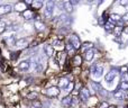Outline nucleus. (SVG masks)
I'll return each mask as SVG.
<instances>
[{
	"label": "nucleus",
	"instance_id": "nucleus-41",
	"mask_svg": "<svg viewBox=\"0 0 128 108\" xmlns=\"http://www.w3.org/2000/svg\"><path fill=\"white\" fill-rule=\"evenodd\" d=\"M104 1V0H99V1H98V6H100V5H101Z\"/></svg>",
	"mask_w": 128,
	"mask_h": 108
},
{
	"label": "nucleus",
	"instance_id": "nucleus-40",
	"mask_svg": "<svg viewBox=\"0 0 128 108\" xmlns=\"http://www.w3.org/2000/svg\"><path fill=\"white\" fill-rule=\"evenodd\" d=\"M124 32H125V33H126L127 35H128V26H127V27H125V28H124Z\"/></svg>",
	"mask_w": 128,
	"mask_h": 108
},
{
	"label": "nucleus",
	"instance_id": "nucleus-36",
	"mask_svg": "<svg viewBox=\"0 0 128 108\" xmlns=\"http://www.w3.org/2000/svg\"><path fill=\"white\" fill-rule=\"evenodd\" d=\"M0 15H6V9H4V5L0 6Z\"/></svg>",
	"mask_w": 128,
	"mask_h": 108
},
{
	"label": "nucleus",
	"instance_id": "nucleus-8",
	"mask_svg": "<svg viewBox=\"0 0 128 108\" xmlns=\"http://www.w3.org/2000/svg\"><path fill=\"white\" fill-rule=\"evenodd\" d=\"M30 65H32V62L29 61V60H24V61H22L19 63L18 69H19L20 71H27L30 69Z\"/></svg>",
	"mask_w": 128,
	"mask_h": 108
},
{
	"label": "nucleus",
	"instance_id": "nucleus-42",
	"mask_svg": "<svg viewBox=\"0 0 128 108\" xmlns=\"http://www.w3.org/2000/svg\"><path fill=\"white\" fill-rule=\"evenodd\" d=\"M109 108H117L116 106H112V105H111V106H109Z\"/></svg>",
	"mask_w": 128,
	"mask_h": 108
},
{
	"label": "nucleus",
	"instance_id": "nucleus-23",
	"mask_svg": "<svg viewBox=\"0 0 128 108\" xmlns=\"http://www.w3.org/2000/svg\"><path fill=\"white\" fill-rule=\"evenodd\" d=\"M81 63H82L81 55H79V54L74 55V56H73V64H74L75 66H79V65H81Z\"/></svg>",
	"mask_w": 128,
	"mask_h": 108
},
{
	"label": "nucleus",
	"instance_id": "nucleus-24",
	"mask_svg": "<svg viewBox=\"0 0 128 108\" xmlns=\"http://www.w3.org/2000/svg\"><path fill=\"white\" fill-rule=\"evenodd\" d=\"M65 49H66V52H68V55H73L75 53V49L70 44V43H68V44L65 45Z\"/></svg>",
	"mask_w": 128,
	"mask_h": 108
},
{
	"label": "nucleus",
	"instance_id": "nucleus-9",
	"mask_svg": "<svg viewBox=\"0 0 128 108\" xmlns=\"http://www.w3.org/2000/svg\"><path fill=\"white\" fill-rule=\"evenodd\" d=\"M4 42H6L8 45H14V46H15L16 42H17V38H16L15 34L12 33V34H10L9 36H6V37H4Z\"/></svg>",
	"mask_w": 128,
	"mask_h": 108
},
{
	"label": "nucleus",
	"instance_id": "nucleus-20",
	"mask_svg": "<svg viewBox=\"0 0 128 108\" xmlns=\"http://www.w3.org/2000/svg\"><path fill=\"white\" fill-rule=\"evenodd\" d=\"M118 89L124 91V92H127L128 91V81L127 80H122V81L119 83V86H118Z\"/></svg>",
	"mask_w": 128,
	"mask_h": 108
},
{
	"label": "nucleus",
	"instance_id": "nucleus-39",
	"mask_svg": "<svg viewBox=\"0 0 128 108\" xmlns=\"http://www.w3.org/2000/svg\"><path fill=\"white\" fill-rule=\"evenodd\" d=\"M70 2L73 5V6H76V5L80 4V0H70Z\"/></svg>",
	"mask_w": 128,
	"mask_h": 108
},
{
	"label": "nucleus",
	"instance_id": "nucleus-28",
	"mask_svg": "<svg viewBox=\"0 0 128 108\" xmlns=\"http://www.w3.org/2000/svg\"><path fill=\"white\" fill-rule=\"evenodd\" d=\"M119 73H120L122 75L127 74V73H128V66H127V65H122V66H120V68H119Z\"/></svg>",
	"mask_w": 128,
	"mask_h": 108
},
{
	"label": "nucleus",
	"instance_id": "nucleus-31",
	"mask_svg": "<svg viewBox=\"0 0 128 108\" xmlns=\"http://www.w3.org/2000/svg\"><path fill=\"white\" fill-rule=\"evenodd\" d=\"M4 9H6V14H10L14 10L12 5H4Z\"/></svg>",
	"mask_w": 128,
	"mask_h": 108
},
{
	"label": "nucleus",
	"instance_id": "nucleus-30",
	"mask_svg": "<svg viewBox=\"0 0 128 108\" xmlns=\"http://www.w3.org/2000/svg\"><path fill=\"white\" fill-rule=\"evenodd\" d=\"M73 88H74V82H72V81H71L70 83H68V86L65 88V91H66V92H72Z\"/></svg>",
	"mask_w": 128,
	"mask_h": 108
},
{
	"label": "nucleus",
	"instance_id": "nucleus-7",
	"mask_svg": "<svg viewBox=\"0 0 128 108\" xmlns=\"http://www.w3.org/2000/svg\"><path fill=\"white\" fill-rule=\"evenodd\" d=\"M45 93H46L48 97H58V96L60 95V88L55 87V86L50 87V88L45 91Z\"/></svg>",
	"mask_w": 128,
	"mask_h": 108
},
{
	"label": "nucleus",
	"instance_id": "nucleus-27",
	"mask_svg": "<svg viewBox=\"0 0 128 108\" xmlns=\"http://www.w3.org/2000/svg\"><path fill=\"white\" fill-rule=\"evenodd\" d=\"M114 33H115L116 36H120L122 33V26H116L115 29H114Z\"/></svg>",
	"mask_w": 128,
	"mask_h": 108
},
{
	"label": "nucleus",
	"instance_id": "nucleus-14",
	"mask_svg": "<svg viewBox=\"0 0 128 108\" xmlns=\"http://www.w3.org/2000/svg\"><path fill=\"white\" fill-rule=\"evenodd\" d=\"M34 28L37 32H43L45 29V25H44V23L40 22V20H36V22L34 23Z\"/></svg>",
	"mask_w": 128,
	"mask_h": 108
},
{
	"label": "nucleus",
	"instance_id": "nucleus-32",
	"mask_svg": "<svg viewBox=\"0 0 128 108\" xmlns=\"http://www.w3.org/2000/svg\"><path fill=\"white\" fill-rule=\"evenodd\" d=\"M32 105H33V107H35V108H42V102L36 100V99L32 102Z\"/></svg>",
	"mask_w": 128,
	"mask_h": 108
},
{
	"label": "nucleus",
	"instance_id": "nucleus-44",
	"mask_svg": "<svg viewBox=\"0 0 128 108\" xmlns=\"http://www.w3.org/2000/svg\"><path fill=\"white\" fill-rule=\"evenodd\" d=\"M127 77H128V73H127Z\"/></svg>",
	"mask_w": 128,
	"mask_h": 108
},
{
	"label": "nucleus",
	"instance_id": "nucleus-22",
	"mask_svg": "<svg viewBox=\"0 0 128 108\" xmlns=\"http://www.w3.org/2000/svg\"><path fill=\"white\" fill-rule=\"evenodd\" d=\"M26 6H27V5L25 4L24 1H22V2H18V4L16 5L15 8H16V10H18V11H22V13H24L25 10H27Z\"/></svg>",
	"mask_w": 128,
	"mask_h": 108
},
{
	"label": "nucleus",
	"instance_id": "nucleus-2",
	"mask_svg": "<svg viewBox=\"0 0 128 108\" xmlns=\"http://www.w3.org/2000/svg\"><path fill=\"white\" fill-rule=\"evenodd\" d=\"M90 72H91V75H92L94 79H99V78H101L102 74H104V66L99 65V64H94V65L91 66Z\"/></svg>",
	"mask_w": 128,
	"mask_h": 108
},
{
	"label": "nucleus",
	"instance_id": "nucleus-15",
	"mask_svg": "<svg viewBox=\"0 0 128 108\" xmlns=\"http://www.w3.org/2000/svg\"><path fill=\"white\" fill-rule=\"evenodd\" d=\"M63 8L65 9L66 13H72L73 11V5L70 2V0H64L63 1Z\"/></svg>",
	"mask_w": 128,
	"mask_h": 108
},
{
	"label": "nucleus",
	"instance_id": "nucleus-4",
	"mask_svg": "<svg viewBox=\"0 0 128 108\" xmlns=\"http://www.w3.org/2000/svg\"><path fill=\"white\" fill-rule=\"evenodd\" d=\"M91 87L93 88V91H94V92H98L100 96H102V97H107V96H108V92L102 88V86L99 83V82L92 81L91 82Z\"/></svg>",
	"mask_w": 128,
	"mask_h": 108
},
{
	"label": "nucleus",
	"instance_id": "nucleus-12",
	"mask_svg": "<svg viewBox=\"0 0 128 108\" xmlns=\"http://www.w3.org/2000/svg\"><path fill=\"white\" fill-rule=\"evenodd\" d=\"M114 97H115V99H117V100H124L125 99V92L122 90H119V89H117V90L114 91Z\"/></svg>",
	"mask_w": 128,
	"mask_h": 108
},
{
	"label": "nucleus",
	"instance_id": "nucleus-29",
	"mask_svg": "<svg viewBox=\"0 0 128 108\" xmlns=\"http://www.w3.org/2000/svg\"><path fill=\"white\" fill-rule=\"evenodd\" d=\"M4 31H7V24H6V22L1 20V22H0V34L4 33Z\"/></svg>",
	"mask_w": 128,
	"mask_h": 108
},
{
	"label": "nucleus",
	"instance_id": "nucleus-18",
	"mask_svg": "<svg viewBox=\"0 0 128 108\" xmlns=\"http://www.w3.org/2000/svg\"><path fill=\"white\" fill-rule=\"evenodd\" d=\"M44 50H45V53H46V55L48 57H52L54 55V46H53V45L47 44L46 46L44 47Z\"/></svg>",
	"mask_w": 128,
	"mask_h": 108
},
{
	"label": "nucleus",
	"instance_id": "nucleus-34",
	"mask_svg": "<svg viewBox=\"0 0 128 108\" xmlns=\"http://www.w3.org/2000/svg\"><path fill=\"white\" fill-rule=\"evenodd\" d=\"M119 5L122 7L128 6V0H119Z\"/></svg>",
	"mask_w": 128,
	"mask_h": 108
},
{
	"label": "nucleus",
	"instance_id": "nucleus-10",
	"mask_svg": "<svg viewBox=\"0 0 128 108\" xmlns=\"http://www.w3.org/2000/svg\"><path fill=\"white\" fill-rule=\"evenodd\" d=\"M27 45H28V41L26 38H19V40H17L15 46L17 49H24V47H27Z\"/></svg>",
	"mask_w": 128,
	"mask_h": 108
},
{
	"label": "nucleus",
	"instance_id": "nucleus-3",
	"mask_svg": "<svg viewBox=\"0 0 128 108\" xmlns=\"http://www.w3.org/2000/svg\"><path fill=\"white\" fill-rule=\"evenodd\" d=\"M68 43H70V44L74 47L75 51L80 50V49H81V46H82L81 41H80L79 36H78L76 34H72V35H70V37H68Z\"/></svg>",
	"mask_w": 128,
	"mask_h": 108
},
{
	"label": "nucleus",
	"instance_id": "nucleus-25",
	"mask_svg": "<svg viewBox=\"0 0 128 108\" xmlns=\"http://www.w3.org/2000/svg\"><path fill=\"white\" fill-rule=\"evenodd\" d=\"M110 20H112V22H120L122 20V16L118 15V14H111Z\"/></svg>",
	"mask_w": 128,
	"mask_h": 108
},
{
	"label": "nucleus",
	"instance_id": "nucleus-5",
	"mask_svg": "<svg viewBox=\"0 0 128 108\" xmlns=\"http://www.w3.org/2000/svg\"><path fill=\"white\" fill-rule=\"evenodd\" d=\"M118 72H119V70L118 69H115L112 68L109 72H107V74L104 75V81L108 82V83H110V82H112L114 80H115V78L117 77Z\"/></svg>",
	"mask_w": 128,
	"mask_h": 108
},
{
	"label": "nucleus",
	"instance_id": "nucleus-19",
	"mask_svg": "<svg viewBox=\"0 0 128 108\" xmlns=\"http://www.w3.org/2000/svg\"><path fill=\"white\" fill-rule=\"evenodd\" d=\"M22 17H24L26 20L33 19V18H34V13H33V10H29V9L25 10L24 13H22Z\"/></svg>",
	"mask_w": 128,
	"mask_h": 108
},
{
	"label": "nucleus",
	"instance_id": "nucleus-45",
	"mask_svg": "<svg viewBox=\"0 0 128 108\" xmlns=\"http://www.w3.org/2000/svg\"><path fill=\"white\" fill-rule=\"evenodd\" d=\"M0 22H1V19H0Z\"/></svg>",
	"mask_w": 128,
	"mask_h": 108
},
{
	"label": "nucleus",
	"instance_id": "nucleus-13",
	"mask_svg": "<svg viewBox=\"0 0 128 108\" xmlns=\"http://www.w3.org/2000/svg\"><path fill=\"white\" fill-rule=\"evenodd\" d=\"M68 83H70V81H68V78H61V79L58 80V88L65 89L66 87L68 86Z\"/></svg>",
	"mask_w": 128,
	"mask_h": 108
},
{
	"label": "nucleus",
	"instance_id": "nucleus-6",
	"mask_svg": "<svg viewBox=\"0 0 128 108\" xmlns=\"http://www.w3.org/2000/svg\"><path fill=\"white\" fill-rule=\"evenodd\" d=\"M79 96H80V99H81V101L86 102V101H88L89 98H90L91 92H90V90H89L88 88L83 87V88L80 89V91H79Z\"/></svg>",
	"mask_w": 128,
	"mask_h": 108
},
{
	"label": "nucleus",
	"instance_id": "nucleus-21",
	"mask_svg": "<svg viewBox=\"0 0 128 108\" xmlns=\"http://www.w3.org/2000/svg\"><path fill=\"white\" fill-rule=\"evenodd\" d=\"M92 47H93V43L84 42L83 44H82V46H81V50L83 52H86V51H89V50H92Z\"/></svg>",
	"mask_w": 128,
	"mask_h": 108
},
{
	"label": "nucleus",
	"instance_id": "nucleus-16",
	"mask_svg": "<svg viewBox=\"0 0 128 108\" xmlns=\"http://www.w3.org/2000/svg\"><path fill=\"white\" fill-rule=\"evenodd\" d=\"M72 99H73V97H71V96H66L65 98L62 99V106L65 107V108L70 107L71 105H72Z\"/></svg>",
	"mask_w": 128,
	"mask_h": 108
},
{
	"label": "nucleus",
	"instance_id": "nucleus-1",
	"mask_svg": "<svg viewBox=\"0 0 128 108\" xmlns=\"http://www.w3.org/2000/svg\"><path fill=\"white\" fill-rule=\"evenodd\" d=\"M55 0H46V7L44 9V16L46 18H51V16L53 15V11L55 9Z\"/></svg>",
	"mask_w": 128,
	"mask_h": 108
},
{
	"label": "nucleus",
	"instance_id": "nucleus-26",
	"mask_svg": "<svg viewBox=\"0 0 128 108\" xmlns=\"http://www.w3.org/2000/svg\"><path fill=\"white\" fill-rule=\"evenodd\" d=\"M42 6H43V2L40 1V0H35L34 4L32 5V7H33L34 9H40L42 8Z\"/></svg>",
	"mask_w": 128,
	"mask_h": 108
},
{
	"label": "nucleus",
	"instance_id": "nucleus-38",
	"mask_svg": "<svg viewBox=\"0 0 128 108\" xmlns=\"http://www.w3.org/2000/svg\"><path fill=\"white\" fill-rule=\"evenodd\" d=\"M34 1H35V0H24V2L26 5H29V6H32V5L34 4Z\"/></svg>",
	"mask_w": 128,
	"mask_h": 108
},
{
	"label": "nucleus",
	"instance_id": "nucleus-17",
	"mask_svg": "<svg viewBox=\"0 0 128 108\" xmlns=\"http://www.w3.org/2000/svg\"><path fill=\"white\" fill-rule=\"evenodd\" d=\"M115 24H114L112 20L109 19L108 22L104 23V29H106L107 32H114V29H115Z\"/></svg>",
	"mask_w": 128,
	"mask_h": 108
},
{
	"label": "nucleus",
	"instance_id": "nucleus-11",
	"mask_svg": "<svg viewBox=\"0 0 128 108\" xmlns=\"http://www.w3.org/2000/svg\"><path fill=\"white\" fill-rule=\"evenodd\" d=\"M84 60H86V62H90L93 60V57H94V51L93 50H89V51L84 52Z\"/></svg>",
	"mask_w": 128,
	"mask_h": 108
},
{
	"label": "nucleus",
	"instance_id": "nucleus-35",
	"mask_svg": "<svg viewBox=\"0 0 128 108\" xmlns=\"http://www.w3.org/2000/svg\"><path fill=\"white\" fill-rule=\"evenodd\" d=\"M122 22H125V23H128V13L124 14V15L122 16Z\"/></svg>",
	"mask_w": 128,
	"mask_h": 108
},
{
	"label": "nucleus",
	"instance_id": "nucleus-43",
	"mask_svg": "<svg viewBox=\"0 0 128 108\" xmlns=\"http://www.w3.org/2000/svg\"><path fill=\"white\" fill-rule=\"evenodd\" d=\"M86 1H88V2H93L94 0H86Z\"/></svg>",
	"mask_w": 128,
	"mask_h": 108
},
{
	"label": "nucleus",
	"instance_id": "nucleus-37",
	"mask_svg": "<svg viewBox=\"0 0 128 108\" xmlns=\"http://www.w3.org/2000/svg\"><path fill=\"white\" fill-rule=\"evenodd\" d=\"M27 97H28V98H29V99H35V98H36V97H37V95H36V93H35V92H33V93H29V95H28V96H27Z\"/></svg>",
	"mask_w": 128,
	"mask_h": 108
},
{
	"label": "nucleus",
	"instance_id": "nucleus-33",
	"mask_svg": "<svg viewBox=\"0 0 128 108\" xmlns=\"http://www.w3.org/2000/svg\"><path fill=\"white\" fill-rule=\"evenodd\" d=\"M109 106H110V105L107 101H102L101 104H100V108H109Z\"/></svg>",
	"mask_w": 128,
	"mask_h": 108
}]
</instances>
